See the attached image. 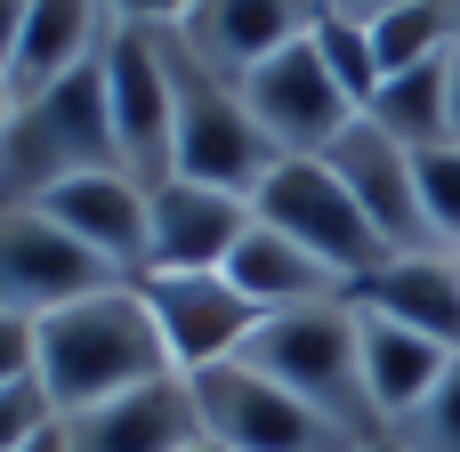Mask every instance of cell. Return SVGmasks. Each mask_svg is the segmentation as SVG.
I'll list each match as a JSON object with an SVG mask.
<instances>
[{
	"label": "cell",
	"mask_w": 460,
	"mask_h": 452,
	"mask_svg": "<svg viewBox=\"0 0 460 452\" xmlns=\"http://www.w3.org/2000/svg\"><path fill=\"white\" fill-rule=\"evenodd\" d=\"M178 364H170L137 283H105V291H89V299H73V307L32 323V380L49 388L57 421L97 412L113 396H137V388H154Z\"/></svg>",
	"instance_id": "1"
},
{
	"label": "cell",
	"mask_w": 460,
	"mask_h": 452,
	"mask_svg": "<svg viewBox=\"0 0 460 452\" xmlns=\"http://www.w3.org/2000/svg\"><path fill=\"white\" fill-rule=\"evenodd\" d=\"M234 364L267 372L275 388H291L299 404H315L356 445L388 437L380 412H372V388H364V315H356V299H315V307L259 315V332L243 340Z\"/></svg>",
	"instance_id": "2"
},
{
	"label": "cell",
	"mask_w": 460,
	"mask_h": 452,
	"mask_svg": "<svg viewBox=\"0 0 460 452\" xmlns=\"http://www.w3.org/2000/svg\"><path fill=\"white\" fill-rule=\"evenodd\" d=\"M89 170H121L97 65L40 89V97H16V113L0 129V210H32V202H49L57 186H73Z\"/></svg>",
	"instance_id": "3"
},
{
	"label": "cell",
	"mask_w": 460,
	"mask_h": 452,
	"mask_svg": "<svg viewBox=\"0 0 460 452\" xmlns=\"http://www.w3.org/2000/svg\"><path fill=\"white\" fill-rule=\"evenodd\" d=\"M162 40H170V105H178V178H202V186H226V194H259L283 154L259 137L243 89L226 73H210L178 32H162Z\"/></svg>",
	"instance_id": "4"
},
{
	"label": "cell",
	"mask_w": 460,
	"mask_h": 452,
	"mask_svg": "<svg viewBox=\"0 0 460 452\" xmlns=\"http://www.w3.org/2000/svg\"><path fill=\"white\" fill-rule=\"evenodd\" d=\"M251 210H259L267 226H283L299 251H315V259L348 283V299H356V283H372V275L388 267L380 226L356 210V194L340 186V170H332V162H275V170H267V186L251 194Z\"/></svg>",
	"instance_id": "5"
},
{
	"label": "cell",
	"mask_w": 460,
	"mask_h": 452,
	"mask_svg": "<svg viewBox=\"0 0 460 452\" xmlns=\"http://www.w3.org/2000/svg\"><path fill=\"white\" fill-rule=\"evenodd\" d=\"M97 81H105V113H113L121 170H129L137 186H162V178H178L170 40H162V32H146V24H113V32H105V57H97Z\"/></svg>",
	"instance_id": "6"
},
{
	"label": "cell",
	"mask_w": 460,
	"mask_h": 452,
	"mask_svg": "<svg viewBox=\"0 0 460 452\" xmlns=\"http://www.w3.org/2000/svg\"><path fill=\"white\" fill-rule=\"evenodd\" d=\"M186 388H194L202 437L226 445V452H364L348 429H332L315 404H299L291 388H275L251 364H210Z\"/></svg>",
	"instance_id": "7"
},
{
	"label": "cell",
	"mask_w": 460,
	"mask_h": 452,
	"mask_svg": "<svg viewBox=\"0 0 460 452\" xmlns=\"http://www.w3.org/2000/svg\"><path fill=\"white\" fill-rule=\"evenodd\" d=\"M234 89H243V105H251V121H259V137H267L283 162H323V154L364 121V113L348 105V89L332 81V65L315 57V32H307L299 49L267 57L259 73H243Z\"/></svg>",
	"instance_id": "8"
},
{
	"label": "cell",
	"mask_w": 460,
	"mask_h": 452,
	"mask_svg": "<svg viewBox=\"0 0 460 452\" xmlns=\"http://www.w3.org/2000/svg\"><path fill=\"white\" fill-rule=\"evenodd\" d=\"M137 299L178 364V380L210 372V364H234L243 340L259 332V307L226 283V275H137Z\"/></svg>",
	"instance_id": "9"
},
{
	"label": "cell",
	"mask_w": 460,
	"mask_h": 452,
	"mask_svg": "<svg viewBox=\"0 0 460 452\" xmlns=\"http://www.w3.org/2000/svg\"><path fill=\"white\" fill-rule=\"evenodd\" d=\"M251 235V194L202 186V178H162L146 186V275H218L234 243Z\"/></svg>",
	"instance_id": "10"
},
{
	"label": "cell",
	"mask_w": 460,
	"mask_h": 452,
	"mask_svg": "<svg viewBox=\"0 0 460 452\" xmlns=\"http://www.w3.org/2000/svg\"><path fill=\"white\" fill-rule=\"evenodd\" d=\"M105 283H121V275H105V267H97L73 235H57L40 210H0V315L40 323V315H57V307L105 291Z\"/></svg>",
	"instance_id": "11"
},
{
	"label": "cell",
	"mask_w": 460,
	"mask_h": 452,
	"mask_svg": "<svg viewBox=\"0 0 460 452\" xmlns=\"http://www.w3.org/2000/svg\"><path fill=\"white\" fill-rule=\"evenodd\" d=\"M332 170H340V186L356 194V210L380 226V243H388V259H412V251H437V235H429V210H420V154H404L388 129H372V121H356L332 154H323Z\"/></svg>",
	"instance_id": "12"
},
{
	"label": "cell",
	"mask_w": 460,
	"mask_h": 452,
	"mask_svg": "<svg viewBox=\"0 0 460 452\" xmlns=\"http://www.w3.org/2000/svg\"><path fill=\"white\" fill-rule=\"evenodd\" d=\"M57 235H73L105 275H121V283H137L146 275V186L129 178V170H89V178H73V186H57L49 202H32Z\"/></svg>",
	"instance_id": "13"
},
{
	"label": "cell",
	"mask_w": 460,
	"mask_h": 452,
	"mask_svg": "<svg viewBox=\"0 0 460 452\" xmlns=\"http://www.w3.org/2000/svg\"><path fill=\"white\" fill-rule=\"evenodd\" d=\"M315 24H323V0H194V16L178 24V40H186L210 73L243 81V73H259L267 57L299 49Z\"/></svg>",
	"instance_id": "14"
},
{
	"label": "cell",
	"mask_w": 460,
	"mask_h": 452,
	"mask_svg": "<svg viewBox=\"0 0 460 452\" xmlns=\"http://www.w3.org/2000/svg\"><path fill=\"white\" fill-rule=\"evenodd\" d=\"M57 437H65V452H186L202 437V412H194V388L170 372V380H154L137 396H113L97 412H73Z\"/></svg>",
	"instance_id": "15"
},
{
	"label": "cell",
	"mask_w": 460,
	"mask_h": 452,
	"mask_svg": "<svg viewBox=\"0 0 460 452\" xmlns=\"http://www.w3.org/2000/svg\"><path fill=\"white\" fill-rule=\"evenodd\" d=\"M105 32H113L105 0H32L24 40H16V57H8V89H16V97H40V89L89 73V65L105 57Z\"/></svg>",
	"instance_id": "16"
},
{
	"label": "cell",
	"mask_w": 460,
	"mask_h": 452,
	"mask_svg": "<svg viewBox=\"0 0 460 452\" xmlns=\"http://www.w3.org/2000/svg\"><path fill=\"white\" fill-rule=\"evenodd\" d=\"M259 315H283V307H315V299H348V283L315 259V251H299L283 226H267L259 210H251V235L234 243V259L218 267Z\"/></svg>",
	"instance_id": "17"
},
{
	"label": "cell",
	"mask_w": 460,
	"mask_h": 452,
	"mask_svg": "<svg viewBox=\"0 0 460 452\" xmlns=\"http://www.w3.org/2000/svg\"><path fill=\"white\" fill-rule=\"evenodd\" d=\"M356 307L437 340L460 356V259L453 251H412V259H388L372 283H356Z\"/></svg>",
	"instance_id": "18"
},
{
	"label": "cell",
	"mask_w": 460,
	"mask_h": 452,
	"mask_svg": "<svg viewBox=\"0 0 460 452\" xmlns=\"http://www.w3.org/2000/svg\"><path fill=\"white\" fill-rule=\"evenodd\" d=\"M356 315H364V388H372V412H380V429H396L453 372V348H437V340H420V332H404V323H388L372 307H356Z\"/></svg>",
	"instance_id": "19"
},
{
	"label": "cell",
	"mask_w": 460,
	"mask_h": 452,
	"mask_svg": "<svg viewBox=\"0 0 460 452\" xmlns=\"http://www.w3.org/2000/svg\"><path fill=\"white\" fill-rule=\"evenodd\" d=\"M364 121H372V129H388L404 154H437V146H453V49H445V57H429V65L388 73V81H380V97L364 105Z\"/></svg>",
	"instance_id": "20"
},
{
	"label": "cell",
	"mask_w": 460,
	"mask_h": 452,
	"mask_svg": "<svg viewBox=\"0 0 460 452\" xmlns=\"http://www.w3.org/2000/svg\"><path fill=\"white\" fill-rule=\"evenodd\" d=\"M315 57L332 65V81L348 89L356 113H364V105L380 97V81H388V73H380V49H372V24H356V16H332V8H323V24H315Z\"/></svg>",
	"instance_id": "21"
},
{
	"label": "cell",
	"mask_w": 460,
	"mask_h": 452,
	"mask_svg": "<svg viewBox=\"0 0 460 452\" xmlns=\"http://www.w3.org/2000/svg\"><path fill=\"white\" fill-rule=\"evenodd\" d=\"M388 437L404 452H460V356H453V372L429 388V404H420L412 421H396Z\"/></svg>",
	"instance_id": "22"
},
{
	"label": "cell",
	"mask_w": 460,
	"mask_h": 452,
	"mask_svg": "<svg viewBox=\"0 0 460 452\" xmlns=\"http://www.w3.org/2000/svg\"><path fill=\"white\" fill-rule=\"evenodd\" d=\"M420 210H429L437 251H453V259H460V146L420 154Z\"/></svg>",
	"instance_id": "23"
},
{
	"label": "cell",
	"mask_w": 460,
	"mask_h": 452,
	"mask_svg": "<svg viewBox=\"0 0 460 452\" xmlns=\"http://www.w3.org/2000/svg\"><path fill=\"white\" fill-rule=\"evenodd\" d=\"M40 437H57V404L40 380H16L0 388V452H32Z\"/></svg>",
	"instance_id": "24"
},
{
	"label": "cell",
	"mask_w": 460,
	"mask_h": 452,
	"mask_svg": "<svg viewBox=\"0 0 460 452\" xmlns=\"http://www.w3.org/2000/svg\"><path fill=\"white\" fill-rule=\"evenodd\" d=\"M113 24H146V32H178L194 16V0H105Z\"/></svg>",
	"instance_id": "25"
},
{
	"label": "cell",
	"mask_w": 460,
	"mask_h": 452,
	"mask_svg": "<svg viewBox=\"0 0 460 452\" xmlns=\"http://www.w3.org/2000/svg\"><path fill=\"white\" fill-rule=\"evenodd\" d=\"M32 380V323L24 315H0V388Z\"/></svg>",
	"instance_id": "26"
},
{
	"label": "cell",
	"mask_w": 460,
	"mask_h": 452,
	"mask_svg": "<svg viewBox=\"0 0 460 452\" xmlns=\"http://www.w3.org/2000/svg\"><path fill=\"white\" fill-rule=\"evenodd\" d=\"M24 16H32V0H0V81H8V57L24 40Z\"/></svg>",
	"instance_id": "27"
},
{
	"label": "cell",
	"mask_w": 460,
	"mask_h": 452,
	"mask_svg": "<svg viewBox=\"0 0 460 452\" xmlns=\"http://www.w3.org/2000/svg\"><path fill=\"white\" fill-rule=\"evenodd\" d=\"M332 16H356V24H372V16H388V8H404V0H323Z\"/></svg>",
	"instance_id": "28"
},
{
	"label": "cell",
	"mask_w": 460,
	"mask_h": 452,
	"mask_svg": "<svg viewBox=\"0 0 460 452\" xmlns=\"http://www.w3.org/2000/svg\"><path fill=\"white\" fill-rule=\"evenodd\" d=\"M453 146H460V49H453Z\"/></svg>",
	"instance_id": "29"
},
{
	"label": "cell",
	"mask_w": 460,
	"mask_h": 452,
	"mask_svg": "<svg viewBox=\"0 0 460 452\" xmlns=\"http://www.w3.org/2000/svg\"><path fill=\"white\" fill-rule=\"evenodd\" d=\"M8 113H16V89H8V81H0V129H8Z\"/></svg>",
	"instance_id": "30"
},
{
	"label": "cell",
	"mask_w": 460,
	"mask_h": 452,
	"mask_svg": "<svg viewBox=\"0 0 460 452\" xmlns=\"http://www.w3.org/2000/svg\"><path fill=\"white\" fill-rule=\"evenodd\" d=\"M57 429H65V421H57ZM32 452H65V437H40V445H32Z\"/></svg>",
	"instance_id": "31"
},
{
	"label": "cell",
	"mask_w": 460,
	"mask_h": 452,
	"mask_svg": "<svg viewBox=\"0 0 460 452\" xmlns=\"http://www.w3.org/2000/svg\"><path fill=\"white\" fill-rule=\"evenodd\" d=\"M364 452H404V445H396V437H372V445H364Z\"/></svg>",
	"instance_id": "32"
},
{
	"label": "cell",
	"mask_w": 460,
	"mask_h": 452,
	"mask_svg": "<svg viewBox=\"0 0 460 452\" xmlns=\"http://www.w3.org/2000/svg\"><path fill=\"white\" fill-rule=\"evenodd\" d=\"M186 452H226V445H210V437H194V445H186Z\"/></svg>",
	"instance_id": "33"
},
{
	"label": "cell",
	"mask_w": 460,
	"mask_h": 452,
	"mask_svg": "<svg viewBox=\"0 0 460 452\" xmlns=\"http://www.w3.org/2000/svg\"><path fill=\"white\" fill-rule=\"evenodd\" d=\"M445 16H453V32H460V0H445Z\"/></svg>",
	"instance_id": "34"
}]
</instances>
